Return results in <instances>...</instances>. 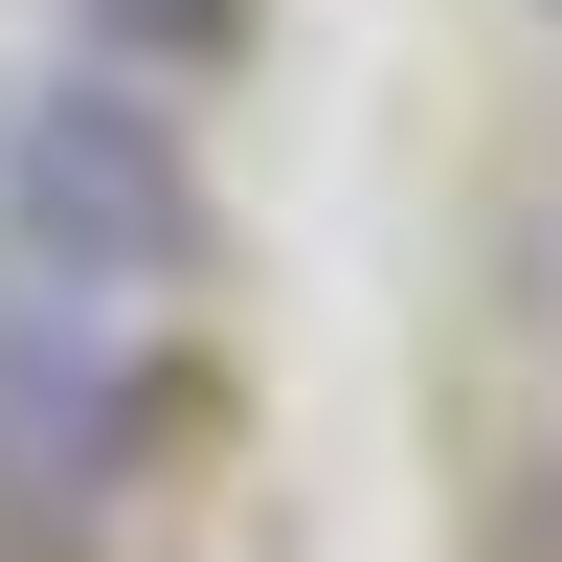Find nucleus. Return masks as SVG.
<instances>
[{"instance_id": "f257e3e1", "label": "nucleus", "mask_w": 562, "mask_h": 562, "mask_svg": "<svg viewBox=\"0 0 562 562\" xmlns=\"http://www.w3.org/2000/svg\"><path fill=\"white\" fill-rule=\"evenodd\" d=\"M0 270L113 293V315H158L180 270H203V158H180L158 68H45L23 113H0Z\"/></svg>"}, {"instance_id": "20e7f679", "label": "nucleus", "mask_w": 562, "mask_h": 562, "mask_svg": "<svg viewBox=\"0 0 562 562\" xmlns=\"http://www.w3.org/2000/svg\"><path fill=\"white\" fill-rule=\"evenodd\" d=\"M540 23H562V0H540Z\"/></svg>"}, {"instance_id": "7ed1b4c3", "label": "nucleus", "mask_w": 562, "mask_h": 562, "mask_svg": "<svg viewBox=\"0 0 562 562\" xmlns=\"http://www.w3.org/2000/svg\"><path fill=\"white\" fill-rule=\"evenodd\" d=\"M0 113H23V68H0Z\"/></svg>"}, {"instance_id": "f03ea898", "label": "nucleus", "mask_w": 562, "mask_h": 562, "mask_svg": "<svg viewBox=\"0 0 562 562\" xmlns=\"http://www.w3.org/2000/svg\"><path fill=\"white\" fill-rule=\"evenodd\" d=\"M135 473H158V315L0 270V495L23 518H113Z\"/></svg>"}]
</instances>
